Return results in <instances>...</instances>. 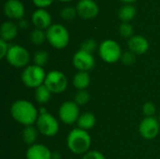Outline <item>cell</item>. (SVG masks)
I'll use <instances>...</instances> for the list:
<instances>
[{"label":"cell","instance_id":"6da1fadb","mask_svg":"<svg viewBox=\"0 0 160 159\" xmlns=\"http://www.w3.org/2000/svg\"><path fill=\"white\" fill-rule=\"evenodd\" d=\"M12 118L21 125L25 127L32 126L37 123L39 116L38 109L28 100L20 99L15 101L10 108Z\"/></svg>","mask_w":160,"mask_h":159},{"label":"cell","instance_id":"7a4b0ae2","mask_svg":"<svg viewBox=\"0 0 160 159\" xmlns=\"http://www.w3.org/2000/svg\"><path fill=\"white\" fill-rule=\"evenodd\" d=\"M91 142L92 140L88 132L79 127L72 129L67 138L68 149L76 155H82L89 152Z\"/></svg>","mask_w":160,"mask_h":159},{"label":"cell","instance_id":"3957f363","mask_svg":"<svg viewBox=\"0 0 160 159\" xmlns=\"http://www.w3.org/2000/svg\"><path fill=\"white\" fill-rule=\"evenodd\" d=\"M47 40L55 49H64L69 42V34L68 29L59 23L52 24L46 32Z\"/></svg>","mask_w":160,"mask_h":159},{"label":"cell","instance_id":"277c9868","mask_svg":"<svg viewBox=\"0 0 160 159\" xmlns=\"http://www.w3.org/2000/svg\"><path fill=\"white\" fill-rule=\"evenodd\" d=\"M47 74L43 67L37 65L26 67L22 73V81L23 84L29 88H38L44 84Z\"/></svg>","mask_w":160,"mask_h":159},{"label":"cell","instance_id":"5b68a950","mask_svg":"<svg viewBox=\"0 0 160 159\" xmlns=\"http://www.w3.org/2000/svg\"><path fill=\"white\" fill-rule=\"evenodd\" d=\"M98 52L101 59L108 64L116 63L121 59L123 54L120 45L112 39H106L102 41L99 45Z\"/></svg>","mask_w":160,"mask_h":159},{"label":"cell","instance_id":"8992f818","mask_svg":"<svg viewBox=\"0 0 160 159\" xmlns=\"http://www.w3.org/2000/svg\"><path fill=\"white\" fill-rule=\"evenodd\" d=\"M44 84L52 94H61L68 88V79L63 72L59 70H52L47 74Z\"/></svg>","mask_w":160,"mask_h":159},{"label":"cell","instance_id":"52a82bcc","mask_svg":"<svg viewBox=\"0 0 160 159\" xmlns=\"http://www.w3.org/2000/svg\"><path fill=\"white\" fill-rule=\"evenodd\" d=\"M38 130L46 137H53L59 131V123L54 116L48 112L39 114L37 121Z\"/></svg>","mask_w":160,"mask_h":159},{"label":"cell","instance_id":"ba28073f","mask_svg":"<svg viewBox=\"0 0 160 159\" xmlns=\"http://www.w3.org/2000/svg\"><path fill=\"white\" fill-rule=\"evenodd\" d=\"M6 58L12 67H22L28 64L30 55L25 48L20 45H13L9 47Z\"/></svg>","mask_w":160,"mask_h":159},{"label":"cell","instance_id":"9c48e42d","mask_svg":"<svg viewBox=\"0 0 160 159\" xmlns=\"http://www.w3.org/2000/svg\"><path fill=\"white\" fill-rule=\"evenodd\" d=\"M59 118L66 125H73L80 117L79 106L74 101H66L59 108Z\"/></svg>","mask_w":160,"mask_h":159},{"label":"cell","instance_id":"30bf717a","mask_svg":"<svg viewBox=\"0 0 160 159\" xmlns=\"http://www.w3.org/2000/svg\"><path fill=\"white\" fill-rule=\"evenodd\" d=\"M160 130L159 121L152 116V117H145L140 124L139 131L142 138L146 140H153L158 137Z\"/></svg>","mask_w":160,"mask_h":159},{"label":"cell","instance_id":"8fae6325","mask_svg":"<svg viewBox=\"0 0 160 159\" xmlns=\"http://www.w3.org/2000/svg\"><path fill=\"white\" fill-rule=\"evenodd\" d=\"M73 66L80 71H89L95 67V58L92 53L79 50L72 58Z\"/></svg>","mask_w":160,"mask_h":159},{"label":"cell","instance_id":"7c38bea8","mask_svg":"<svg viewBox=\"0 0 160 159\" xmlns=\"http://www.w3.org/2000/svg\"><path fill=\"white\" fill-rule=\"evenodd\" d=\"M76 9L77 13L83 19H93L99 12V7L94 0H80Z\"/></svg>","mask_w":160,"mask_h":159},{"label":"cell","instance_id":"4fadbf2b","mask_svg":"<svg viewBox=\"0 0 160 159\" xmlns=\"http://www.w3.org/2000/svg\"><path fill=\"white\" fill-rule=\"evenodd\" d=\"M4 12L10 19H22L24 15L23 4L19 0H8L4 5Z\"/></svg>","mask_w":160,"mask_h":159},{"label":"cell","instance_id":"5bb4252c","mask_svg":"<svg viewBox=\"0 0 160 159\" xmlns=\"http://www.w3.org/2000/svg\"><path fill=\"white\" fill-rule=\"evenodd\" d=\"M32 22L38 29H48L52 25V16L47 10L39 8L33 12Z\"/></svg>","mask_w":160,"mask_h":159},{"label":"cell","instance_id":"9a60e30c","mask_svg":"<svg viewBox=\"0 0 160 159\" xmlns=\"http://www.w3.org/2000/svg\"><path fill=\"white\" fill-rule=\"evenodd\" d=\"M52 153L51 150L43 145L35 143L31 145L27 152H26V158L27 159H52Z\"/></svg>","mask_w":160,"mask_h":159},{"label":"cell","instance_id":"2e32d148","mask_svg":"<svg viewBox=\"0 0 160 159\" xmlns=\"http://www.w3.org/2000/svg\"><path fill=\"white\" fill-rule=\"evenodd\" d=\"M128 46L135 54H143L149 49V42L142 36H133L129 38Z\"/></svg>","mask_w":160,"mask_h":159},{"label":"cell","instance_id":"e0dca14e","mask_svg":"<svg viewBox=\"0 0 160 159\" xmlns=\"http://www.w3.org/2000/svg\"><path fill=\"white\" fill-rule=\"evenodd\" d=\"M17 33H18V27L12 22H5L1 25V31H0L1 39L5 41H9L15 38Z\"/></svg>","mask_w":160,"mask_h":159},{"label":"cell","instance_id":"ac0fdd59","mask_svg":"<svg viewBox=\"0 0 160 159\" xmlns=\"http://www.w3.org/2000/svg\"><path fill=\"white\" fill-rule=\"evenodd\" d=\"M96 122H97L96 116L92 112H84L82 115H80L77 124H78L79 128H82L87 131L89 129H92L95 127Z\"/></svg>","mask_w":160,"mask_h":159},{"label":"cell","instance_id":"d6986e66","mask_svg":"<svg viewBox=\"0 0 160 159\" xmlns=\"http://www.w3.org/2000/svg\"><path fill=\"white\" fill-rule=\"evenodd\" d=\"M90 76L88 72L79 71L73 77V85L78 90H86V88L90 85Z\"/></svg>","mask_w":160,"mask_h":159},{"label":"cell","instance_id":"ffe728a7","mask_svg":"<svg viewBox=\"0 0 160 159\" xmlns=\"http://www.w3.org/2000/svg\"><path fill=\"white\" fill-rule=\"evenodd\" d=\"M22 141L26 143L29 144L30 146L35 144L37 139H38V130L36 127L33 126H28L25 127L22 132Z\"/></svg>","mask_w":160,"mask_h":159},{"label":"cell","instance_id":"44dd1931","mask_svg":"<svg viewBox=\"0 0 160 159\" xmlns=\"http://www.w3.org/2000/svg\"><path fill=\"white\" fill-rule=\"evenodd\" d=\"M136 15V8L132 5H125L118 11V17L124 22H128Z\"/></svg>","mask_w":160,"mask_h":159},{"label":"cell","instance_id":"7402d4cb","mask_svg":"<svg viewBox=\"0 0 160 159\" xmlns=\"http://www.w3.org/2000/svg\"><path fill=\"white\" fill-rule=\"evenodd\" d=\"M51 96H52V92L47 88V86L45 84H42L39 87L36 88L35 97L38 103H40V104L47 103L50 100Z\"/></svg>","mask_w":160,"mask_h":159},{"label":"cell","instance_id":"603a6c76","mask_svg":"<svg viewBox=\"0 0 160 159\" xmlns=\"http://www.w3.org/2000/svg\"><path fill=\"white\" fill-rule=\"evenodd\" d=\"M46 38H47L46 33L42 29L36 28L30 34V40L35 45H41L45 41Z\"/></svg>","mask_w":160,"mask_h":159},{"label":"cell","instance_id":"cb8c5ba5","mask_svg":"<svg viewBox=\"0 0 160 159\" xmlns=\"http://www.w3.org/2000/svg\"><path fill=\"white\" fill-rule=\"evenodd\" d=\"M90 94L86 90H78V92L74 96V102L78 106L85 105L90 101Z\"/></svg>","mask_w":160,"mask_h":159},{"label":"cell","instance_id":"d4e9b609","mask_svg":"<svg viewBox=\"0 0 160 159\" xmlns=\"http://www.w3.org/2000/svg\"><path fill=\"white\" fill-rule=\"evenodd\" d=\"M49 59V54L46 51H38L34 55V63L38 67H43Z\"/></svg>","mask_w":160,"mask_h":159},{"label":"cell","instance_id":"484cf974","mask_svg":"<svg viewBox=\"0 0 160 159\" xmlns=\"http://www.w3.org/2000/svg\"><path fill=\"white\" fill-rule=\"evenodd\" d=\"M77 14V9H75V7H64L61 12H60V16L64 21H72L75 16Z\"/></svg>","mask_w":160,"mask_h":159},{"label":"cell","instance_id":"4316f807","mask_svg":"<svg viewBox=\"0 0 160 159\" xmlns=\"http://www.w3.org/2000/svg\"><path fill=\"white\" fill-rule=\"evenodd\" d=\"M119 32L124 37H132L133 36V27L128 22H123L119 26Z\"/></svg>","mask_w":160,"mask_h":159},{"label":"cell","instance_id":"83f0119b","mask_svg":"<svg viewBox=\"0 0 160 159\" xmlns=\"http://www.w3.org/2000/svg\"><path fill=\"white\" fill-rule=\"evenodd\" d=\"M97 48V42L95 39L93 38H88L86 40H84L82 44H81V49L84 52H87L89 53H92Z\"/></svg>","mask_w":160,"mask_h":159},{"label":"cell","instance_id":"f1b7e54d","mask_svg":"<svg viewBox=\"0 0 160 159\" xmlns=\"http://www.w3.org/2000/svg\"><path fill=\"white\" fill-rule=\"evenodd\" d=\"M121 60H122V62H123L125 65L131 66V65H133V64L136 62V54H135L134 52H132L131 51L126 52H124V53L122 54Z\"/></svg>","mask_w":160,"mask_h":159},{"label":"cell","instance_id":"f546056e","mask_svg":"<svg viewBox=\"0 0 160 159\" xmlns=\"http://www.w3.org/2000/svg\"><path fill=\"white\" fill-rule=\"evenodd\" d=\"M142 111H143V113L146 115V117H152L156 113V107L152 102H147L144 104Z\"/></svg>","mask_w":160,"mask_h":159},{"label":"cell","instance_id":"4dcf8cb0","mask_svg":"<svg viewBox=\"0 0 160 159\" xmlns=\"http://www.w3.org/2000/svg\"><path fill=\"white\" fill-rule=\"evenodd\" d=\"M82 159H106L105 157L98 151H89L83 155Z\"/></svg>","mask_w":160,"mask_h":159},{"label":"cell","instance_id":"1f68e13d","mask_svg":"<svg viewBox=\"0 0 160 159\" xmlns=\"http://www.w3.org/2000/svg\"><path fill=\"white\" fill-rule=\"evenodd\" d=\"M8 49H9V47L8 46L7 41L0 39V58H4L7 56Z\"/></svg>","mask_w":160,"mask_h":159},{"label":"cell","instance_id":"d6a6232c","mask_svg":"<svg viewBox=\"0 0 160 159\" xmlns=\"http://www.w3.org/2000/svg\"><path fill=\"white\" fill-rule=\"evenodd\" d=\"M52 2H53V0H33V3L35 4V6H37L40 8L49 7L50 5H52Z\"/></svg>","mask_w":160,"mask_h":159},{"label":"cell","instance_id":"836d02e7","mask_svg":"<svg viewBox=\"0 0 160 159\" xmlns=\"http://www.w3.org/2000/svg\"><path fill=\"white\" fill-rule=\"evenodd\" d=\"M19 26H20L21 28H22V29L27 28V26H28L27 21H25V20H23V19H21L20 22H19Z\"/></svg>","mask_w":160,"mask_h":159},{"label":"cell","instance_id":"e575fe53","mask_svg":"<svg viewBox=\"0 0 160 159\" xmlns=\"http://www.w3.org/2000/svg\"><path fill=\"white\" fill-rule=\"evenodd\" d=\"M52 159H61V154L58 153L57 151L53 152L52 155Z\"/></svg>","mask_w":160,"mask_h":159},{"label":"cell","instance_id":"d590c367","mask_svg":"<svg viewBox=\"0 0 160 159\" xmlns=\"http://www.w3.org/2000/svg\"><path fill=\"white\" fill-rule=\"evenodd\" d=\"M121 1H123L125 3H132V2H135L136 0H121Z\"/></svg>","mask_w":160,"mask_h":159},{"label":"cell","instance_id":"8d00e7d4","mask_svg":"<svg viewBox=\"0 0 160 159\" xmlns=\"http://www.w3.org/2000/svg\"><path fill=\"white\" fill-rule=\"evenodd\" d=\"M62 2H69V1H72V0H60Z\"/></svg>","mask_w":160,"mask_h":159},{"label":"cell","instance_id":"74e56055","mask_svg":"<svg viewBox=\"0 0 160 159\" xmlns=\"http://www.w3.org/2000/svg\"><path fill=\"white\" fill-rule=\"evenodd\" d=\"M158 121H159V123H160V113H159V117H158Z\"/></svg>","mask_w":160,"mask_h":159}]
</instances>
